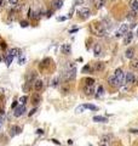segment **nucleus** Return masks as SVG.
Instances as JSON below:
<instances>
[{
	"label": "nucleus",
	"mask_w": 138,
	"mask_h": 146,
	"mask_svg": "<svg viewBox=\"0 0 138 146\" xmlns=\"http://www.w3.org/2000/svg\"><path fill=\"white\" fill-rule=\"evenodd\" d=\"M91 30H92V33L97 35V37H103V35H105V33H107V29L101 23V22H92L91 23Z\"/></svg>",
	"instance_id": "1"
},
{
	"label": "nucleus",
	"mask_w": 138,
	"mask_h": 146,
	"mask_svg": "<svg viewBox=\"0 0 138 146\" xmlns=\"http://www.w3.org/2000/svg\"><path fill=\"white\" fill-rule=\"evenodd\" d=\"M114 75L118 78V80H119V84H120V85L125 84V74H124V71H122L121 68H116V70H115V72H114Z\"/></svg>",
	"instance_id": "2"
},
{
	"label": "nucleus",
	"mask_w": 138,
	"mask_h": 146,
	"mask_svg": "<svg viewBox=\"0 0 138 146\" xmlns=\"http://www.w3.org/2000/svg\"><path fill=\"white\" fill-rule=\"evenodd\" d=\"M75 74H76V70H71V71H67L63 74V80L64 82H70L75 78Z\"/></svg>",
	"instance_id": "3"
},
{
	"label": "nucleus",
	"mask_w": 138,
	"mask_h": 146,
	"mask_svg": "<svg viewBox=\"0 0 138 146\" xmlns=\"http://www.w3.org/2000/svg\"><path fill=\"white\" fill-rule=\"evenodd\" d=\"M136 82V75L132 72H127L125 74V84H133Z\"/></svg>",
	"instance_id": "4"
},
{
	"label": "nucleus",
	"mask_w": 138,
	"mask_h": 146,
	"mask_svg": "<svg viewBox=\"0 0 138 146\" xmlns=\"http://www.w3.org/2000/svg\"><path fill=\"white\" fill-rule=\"evenodd\" d=\"M108 83H109V85H110V87H114V88L120 87V84H119V80H118V78H116L114 74L109 75V78H108Z\"/></svg>",
	"instance_id": "5"
},
{
	"label": "nucleus",
	"mask_w": 138,
	"mask_h": 146,
	"mask_svg": "<svg viewBox=\"0 0 138 146\" xmlns=\"http://www.w3.org/2000/svg\"><path fill=\"white\" fill-rule=\"evenodd\" d=\"M104 68H105L104 62H95L93 66H92V70L96 71V72H102V71H104Z\"/></svg>",
	"instance_id": "6"
},
{
	"label": "nucleus",
	"mask_w": 138,
	"mask_h": 146,
	"mask_svg": "<svg viewBox=\"0 0 138 146\" xmlns=\"http://www.w3.org/2000/svg\"><path fill=\"white\" fill-rule=\"evenodd\" d=\"M51 63H52V60H51L50 57H46V58H44L41 62H40L39 67H40V70H45V68L50 67V66H51Z\"/></svg>",
	"instance_id": "7"
},
{
	"label": "nucleus",
	"mask_w": 138,
	"mask_h": 146,
	"mask_svg": "<svg viewBox=\"0 0 138 146\" xmlns=\"http://www.w3.org/2000/svg\"><path fill=\"white\" fill-rule=\"evenodd\" d=\"M78 14H79V16H80L81 18H87V17L90 16V14H91V11H90L88 7H81Z\"/></svg>",
	"instance_id": "8"
},
{
	"label": "nucleus",
	"mask_w": 138,
	"mask_h": 146,
	"mask_svg": "<svg viewBox=\"0 0 138 146\" xmlns=\"http://www.w3.org/2000/svg\"><path fill=\"white\" fill-rule=\"evenodd\" d=\"M128 33V26L127 24H121L120 26V28H119V30H118V33H116V35L118 37H121V35H126Z\"/></svg>",
	"instance_id": "9"
},
{
	"label": "nucleus",
	"mask_w": 138,
	"mask_h": 146,
	"mask_svg": "<svg viewBox=\"0 0 138 146\" xmlns=\"http://www.w3.org/2000/svg\"><path fill=\"white\" fill-rule=\"evenodd\" d=\"M26 112V106L24 105H21V106H17L16 108H15V116L16 117H21L23 113Z\"/></svg>",
	"instance_id": "10"
},
{
	"label": "nucleus",
	"mask_w": 138,
	"mask_h": 146,
	"mask_svg": "<svg viewBox=\"0 0 138 146\" xmlns=\"http://www.w3.org/2000/svg\"><path fill=\"white\" fill-rule=\"evenodd\" d=\"M41 101V96H40V94L39 93H34L33 94V96H32V103L34 105V106H36V105H39Z\"/></svg>",
	"instance_id": "11"
},
{
	"label": "nucleus",
	"mask_w": 138,
	"mask_h": 146,
	"mask_svg": "<svg viewBox=\"0 0 138 146\" xmlns=\"http://www.w3.org/2000/svg\"><path fill=\"white\" fill-rule=\"evenodd\" d=\"M61 51H62V54H64V55H69V54L71 52V45H70V44H63L62 48H61Z\"/></svg>",
	"instance_id": "12"
},
{
	"label": "nucleus",
	"mask_w": 138,
	"mask_h": 146,
	"mask_svg": "<svg viewBox=\"0 0 138 146\" xmlns=\"http://www.w3.org/2000/svg\"><path fill=\"white\" fill-rule=\"evenodd\" d=\"M21 131H22V129H21L18 125H14V127H11V129H10V136H12V138H14L15 135L21 134Z\"/></svg>",
	"instance_id": "13"
},
{
	"label": "nucleus",
	"mask_w": 138,
	"mask_h": 146,
	"mask_svg": "<svg viewBox=\"0 0 138 146\" xmlns=\"http://www.w3.org/2000/svg\"><path fill=\"white\" fill-rule=\"evenodd\" d=\"M130 9L131 11H135V12H138V0H130Z\"/></svg>",
	"instance_id": "14"
},
{
	"label": "nucleus",
	"mask_w": 138,
	"mask_h": 146,
	"mask_svg": "<svg viewBox=\"0 0 138 146\" xmlns=\"http://www.w3.org/2000/svg\"><path fill=\"white\" fill-rule=\"evenodd\" d=\"M132 40H133V33H132V32H128V33L124 37V44L125 45H127V44L131 43Z\"/></svg>",
	"instance_id": "15"
},
{
	"label": "nucleus",
	"mask_w": 138,
	"mask_h": 146,
	"mask_svg": "<svg viewBox=\"0 0 138 146\" xmlns=\"http://www.w3.org/2000/svg\"><path fill=\"white\" fill-rule=\"evenodd\" d=\"M102 50H103V49H102V45H101V44H95V46H93V55H95V56H99V55H101V54H102Z\"/></svg>",
	"instance_id": "16"
},
{
	"label": "nucleus",
	"mask_w": 138,
	"mask_h": 146,
	"mask_svg": "<svg viewBox=\"0 0 138 146\" xmlns=\"http://www.w3.org/2000/svg\"><path fill=\"white\" fill-rule=\"evenodd\" d=\"M125 56L130 60H132L135 56V48H128L126 51H125Z\"/></svg>",
	"instance_id": "17"
},
{
	"label": "nucleus",
	"mask_w": 138,
	"mask_h": 146,
	"mask_svg": "<svg viewBox=\"0 0 138 146\" xmlns=\"http://www.w3.org/2000/svg\"><path fill=\"white\" fill-rule=\"evenodd\" d=\"M42 88H44V82H42L41 79H38V80L34 82V89H35L36 91L42 90Z\"/></svg>",
	"instance_id": "18"
},
{
	"label": "nucleus",
	"mask_w": 138,
	"mask_h": 146,
	"mask_svg": "<svg viewBox=\"0 0 138 146\" xmlns=\"http://www.w3.org/2000/svg\"><path fill=\"white\" fill-rule=\"evenodd\" d=\"M130 68L133 71H138V58H132L130 62Z\"/></svg>",
	"instance_id": "19"
},
{
	"label": "nucleus",
	"mask_w": 138,
	"mask_h": 146,
	"mask_svg": "<svg viewBox=\"0 0 138 146\" xmlns=\"http://www.w3.org/2000/svg\"><path fill=\"white\" fill-rule=\"evenodd\" d=\"M84 93L87 95V96H90V95H93L95 94V87H86L84 88Z\"/></svg>",
	"instance_id": "20"
},
{
	"label": "nucleus",
	"mask_w": 138,
	"mask_h": 146,
	"mask_svg": "<svg viewBox=\"0 0 138 146\" xmlns=\"http://www.w3.org/2000/svg\"><path fill=\"white\" fill-rule=\"evenodd\" d=\"M62 6H63V0H53V1H52V7H53L55 10L61 9Z\"/></svg>",
	"instance_id": "21"
},
{
	"label": "nucleus",
	"mask_w": 138,
	"mask_h": 146,
	"mask_svg": "<svg viewBox=\"0 0 138 146\" xmlns=\"http://www.w3.org/2000/svg\"><path fill=\"white\" fill-rule=\"evenodd\" d=\"M84 82H85V85H86V87H93V85H95V79L91 78V77L85 78Z\"/></svg>",
	"instance_id": "22"
},
{
	"label": "nucleus",
	"mask_w": 138,
	"mask_h": 146,
	"mask_svg": "<svg viewBox=\"0 0 138 146\" xmlns=\"http://www.w3.org/2000/svg\"><path fill=\"white\" fill-rule=\"evenodd\" d=\"M93 122H98V123H107L108 119L103 116H95L93 117Z\"/></svg>",
	"instance_id": "23"
},
{
	"label": "nucleus",
	"mask_w": 138,
	"mask_h": 146,
	"mask_svg": "<svg viewBox=\"0 0 138 146\" xmlns=\"http://www.w3.org/2000/svg\"><path fill=\"white\" fill-rule=\"evenodd\" d=\"M104 4H105V0H95V6H96V9L103 7Z\"/></svg>",
	"instance_id": "24"
},
{
	"label": "nucleus",
	"mask_w": 138,
	"mask_h": 146,
	"mask_svg": "<svg viewBox=\"0 0 138 146\" xmlns=\"http://www.w3.org/2000/svg\"><path fill=\"white\" fill-rule=\"evenodd\" d=\"M35 77H36V73L35 72H30L29 74L27 75V82H29V83H32L34 79H35Z\"/></svg>",
	"instance_id": "25"
},
{
	"label": "nucleus",
	"mask_w": 138,
	"mask_h": 146,
	"mask_svg": "<svg viewBox=\"0 0 138 146\" xmlns=\"http://www.w3.org/2000/svg\"><path fill=\"white\" fill-rule=\"evenodd\" d=\"M85 108H88V110H91V111H98V107L95 106V105H91V103H86V105H83Z\"/></svg>",
	"instance_id": "26"
},
{
	"label": "nucleus",
	"mask_w": 138,
	"mask_h": 146,
	"mask_svg": "<svg viewBox=\"0 0 138 146\" xmlns=\"http://www.w3.org/2000/svg\"><path fill=\"white\" fill-rule=\"evenodd\" d=\"M111 139H113V135H111V134H107V135H103L101 140H102L103 143H108V141H110Z\"/></svg>",
	"instance_id": "27"
},
{
	"label": "nucleus",
	"mask_w": 138,
	"mask_h": 146,
	"mask_svg": "<svg viewBox=\"0 0 138 146\" xmlns=\"http://www.w3.org/2000/svg\"><path fill=\"white\" fill-rule=\"evenodd\" d=\"M12 60H14V56H12V55H10V54H7V55L5 56V61H6V65H7V66H10V65H11Z\"/></svg>",
	"instance_id": "28"
},
{
	"label": "nucleus",
	"mask_w": 138,
	"mask_h": 146,
	"mask_svg": "<svg viewBox=\"0 0 138 146\" xmlns=\"http://www.w3.org/2000/svg\"><path fill=\"white\" fill-rule=\"evenodd\" d=\"M136 14H137V12H135V11H130V12L127 14V20L133 21V20L136 18Z\"/></svg>",
	"instance_id": "29"
},
{
	"label": "nucleus",
	"mask_w": 138,
	"mask_h": 146,
	"mask_svg": "<svg viewBox=\"0 0 138 146\" xmlns=\"http://www.w3.org/2000/svg\"><path fill=\"white\" fill-rule=\"evenodd\" d=\"M59 84V77H56L51 80V87H57Z\"/></svg>",
	"instance_id": "30"
},
{
	"label": "nucleus",
	"mask_w": 138,
	"mask_h": 146,
	"mask_svg": "<svg viewBox=\"0 0 138 146\" xmlns=\"http://www.w3.org/2000/svg\"><path fill=\"white\" fill-rule=\"evenodd\" d=\"M103 94H104V88L101 85V87H98V90H97V96H102Z\"/></svg>",
	"instance_id": "31"
},
{
	"label": "nucleus",
	"mask_w": 138,
	"mask_h": 146,
	"mask_svg": "<svg viewBox=\"0 0 138 146\" xmlns=\"http://www.w3.org/2000/svg\"><path fill=\"white\" fill-rule=\"evenodd\" d=\"M18 52H19V50H18V49H11L9 54H10V55H12V56H17V55H18Z\"/></svg>",
	"instance_id": "32"
},
{
	"label": "nucleus",
	"mask_w": 138,
	"mask_h": 146,
	"mask_svg": "<svg viewBox=\"0 0 138 146\" xmlns=\"http://www.w3.org/2000/svg\"><path fill=\"white\" fill-rule=\"evenodd\" d=\"M30 87H32V83L27 82V83L24 84V87H23V91H29V90H30Z\"/></svg>",
	"instance_id": "33"
},
{
	"label": "nucleus",
	"mask_w": 138,
	"mask_h": 146,
	"mask_svg": "<svg viewBox=\"0 0 138 146\" xmlns=\"http://www.w3.org/2000/svg\"><path fill=\"white\" fill-rule=\"evenodd\" d=\"M62 93H63V94H68L69 93V87L68 85H63V87H62Z\"/></svg>",
	"instance_id": "34"
},
{
	"label": "nucleus",
	"mask_w": 138,
	"mask_h": 146,
	"mask_svg": "<svg viewBox=\"0 0 138 146\" xmlns=\"http://www.w3.org/2000/svg\"><path fill=\"white\" fill-rule=\"evenodd\" d=\"M27 100H28L27 96H22V97L19 99V102H21L22 105H26V103H27Z\"/></svg>",
	"instance_id": "35"
},
{
	"label": "nucleus",
	"mask_w": 138,
	"mask_h": 146,
	"mask_svg": "<svg viewBox=\"0 0 138 146\" xmlns=\"http://www.w3.org/2000/svg\"><path fill=\"white\" fill-rule=\"evenodd\" d=\"M84 110H85V107H84V106H79V107L75 110V112H76V113H81Z\"/></svg>",
	"instance_id": "36"
},
{
	"label": "nucleus",
	"mask_w": 138,
	"mask_h": 146,
	"mask_svg": "<svg viewBox=\"0 0 138 146\" xmlns=\"http://www.w3.org/2000/svg\"><path fill=\"white\" fill-rule=\"evenodd\" d=\"M90 70H91V67H90L88 65H86V66H85V67L83 68V73H85V72H88Z\"/></svg>",
	"instance_id": "37"
},
{
	"label": "nucleus",
	"mask_w": 138,
	"mask_h": 146,
	"mask_svg": "<svg viewBox=\"0 0 138 146\" xmlns=\"http://www.w3.org/2000/svg\"><path fill=\"white\" fill-rule=\"evenodd\" d=\"M28 24H29L28 21H22L21 22V27H28Z\"/></svg>",
	"instance_id": "38"
},
{
	"label": "nucleus",
	"mask_w": 138,
	"mask_h": 146,
	"mask_svg": "<svg viewBox=\"0 0 138 146\" xmlns=\"http://www.w3.org/2000/svg\"><path fill=\"white\" fill-rule=\"evenodd\" d=\"M9 2H10L11 5H17V2H18V0H9Z\"/></svg>",
	"instance_id": "39"
},
{
	"label": "nucleus",
	"mask_w": 138,
	"mask_h": 146,
	"mask_svg": "<svg viewBox=\"0 0 138 146\" xmlns=\"http://www.w3.org/2000/svg\"><path fill=\"white\" fill-rule=\"evenodd\" d=\"M35 111H36V107H34V108H33V110L29 112V116H33V115L35 113Z\"/></svg>",
	"instance_id": "40"
},
{
	"label": "nucleus",
	"mask_w": 138,
	"mask_h": 146,
	"mask_svg": "<svg viewBox=\"0 0 138 146\" xmlns=\"http://www.w3.org/2000/svg\"><path fill=\"white\" fill-rule=\"evenodd\" d=\"M84 0H75L74 1V5H78V4H83Z\"/></svg>",
	"instance_id": "41"
},
{
	"label": "nucleus",
	"mask_w": 138,
	"mask_h": 146,
	"mask_svg": "<svg viewBox=\"0 0 138 146\" xmlns=\"http://www.w3.org/2000/svg\"><path fill=\"white\" fill-rule=\"evenodd\" d=\"M51 141H52V143H53V144H56V145H61V143H59V141H58V140H56V139H52V140H51Z\"/></svg>",
	"instance_id": "42"
},
{
	"label": "nucleus",
	"mask_w": 138,
	"mask_h": 146,
	"mask_svg": "<svg viewBox=\"0 0 138 146\" xmlns=\"http://www.w3.org/2000/svg\"><path fill=\"white\" fill-rule=\"evenodd\" d=\"M130 133H132V134H138V129H130Z\"/></svg>",
	"instance_id": "43"
},
{
	"label": "nucleus",
	"mask_w": 138,
	"mask_h": 146,
	"mask_svg": "<svg viewBox=\"0 0 138 146\" xmlns=\"http://www.w3.org/2000/svg\"><path fill=\"white\" fill-rule=\"evenodd\" d=\"M24 61H26V58L21 57V58H19V65H23V62H24Z\"/></svg>",
	"instance_id": "44"
},
{
	"label": "nucleus",
	"mask_w": 138,
	"mask_h": 146,
	"mask_svg": "<svg viewBox=\"0 0 138 146\" xmlns=\"http://www.w3.org/2000/svg\"><path fill=\"white\" fill-rule=\"evenodd\" d=\"M11 107H12V108H16V107H17V101H14V102H12Z\"/></svg>",
	"instance_id": "45"
},
{
	"label": "nucleus",
	"mask_w": 138,
	"mask_h": 146,
	"mask_svg": "<svg viewBox=\"0 0 138 146\" xmlns=\"http://www.w3.org/2000/svg\"><path fill=\"white\" fill-rule=\"evenodd\" d=\"M1 49H6V43H5V42L1 43Z\"/></svg>",
	"instance_id": "46"
},
{
	"label": "nucleus",
	"mask_w": 138,
	"mask_h": 146,
	"mask_svg": "<svg viewBox=\"0 0 138 146\" xmlns=\"http://www.w3.org/2000/svg\"><path fill=\"white\" fill-rule=\"evenodd\" d=\"M130 28H136V23H135V22L131 23V24H130Z\"/></svg>",
	"instance_id": "47"
},
{
	"label": "nucleus",
	"mask_w": 138,
	"mask_h": 146,
	"mask_svg": "<svg viewBox=\"0 0 138 146\" xmlns=\"http://www.w3.org/2000/svg\"><path fill=\"white\" fill-rule=\"evenodd\" d=\"M36 133H38V134H44V130H42V129H38Z\"/></svg>",
	"instance_id": "48"
},
{
	"label": "nucleus",
	"mask_w": 138,
	"mask_h": 146,
	"mask_svg": "<svg viewBox=\"0 0 138 146\" xmlns=\"http://www.w3.org/2000/svg\"><path fill=\"white\" fill-rule=\"evenodd\" d=\"M57 20H58V21H64V20H66V17H58Z\"/></svg>",
	"instance_id": "49"
},
{
	"label": "nucleus",
	"mask_w": 138,
	"mask_h": 146,
	"mask_svg": "<svg viewBox=\"0 0 138 146\" xmlns=\"http://www.w3.org/2000/svg\"><path fill=\"white\" fill-rule=\"evenodd\" d=\"M2 121H4V119L0 117V128H1V125H2Z\"/></svg>",
	"instance_id": "50"
},
{
	"label": "nucleus",
	"mask_w": 138,
	"mask_h": 146,
	"mask_svg": "<svg viewBox=\"0 0 138 146\" xmlns=\"http://www.w3.org/2000/svg\"><path fill=\"white\" fill-rule=\"evenodd\" d=\"M4 5V0H0V6H2Z\"/></svg>",
	"instance_id": "51"
},
{
	"label": "nucleus",
	"mask_w": 138,
	"mask_h": 146,
	"mask_svg": "<svg viewBox=\"0 0 138 146\" xmlns=\"http://www.w3.org/2000/svg\"><path fill=\"white\" fill-rule=\"evenodd\" d=\"M101 146H107V145H105V144H102V145H101Z\"/></svg>",
	"instance_id": "52"
},
{
	"label": "nucleus",
	"mask_w": 138,
	"mask_h": 146,
	"mask_svg": "<svg viewBox=\"0 0 138 146\" xmlns=\"http://www.w3.org/2000/svg\"><path fill=\"white\" fill-rule=\"evenodd\" d=\"M87 146H92V145H87Z\"/></svg>",
	"instance_id": "53"
},
{
	"label": "nucleus",
	"mask_w": 138,
	"mask_h": 146,
	"mask_svg": "<svg viewBox=\"0 0 138 146\" xmlns=\"http://www.w3.org/2000/svg\"><path fill=\"white\" fill-rule=\"evenodd\" d=\"M0 60H1V58H0Z\"/></svg>",
	"instance_id": "54"
},
{
	"label": "nucleus",
	"mask_w": 138,
	"mask_h": 146,
	"mask_svg": "<svg viewBox=\"0 0 138 146\" xmlns=\"http://www.w3.org/2000/svg\"><path fill=\"white\" fill-rule=\"evenodd\" d=\"M137 83H138V82H137Z\"/></svg>",
	"instance_id": "55"
}]
</instances>
